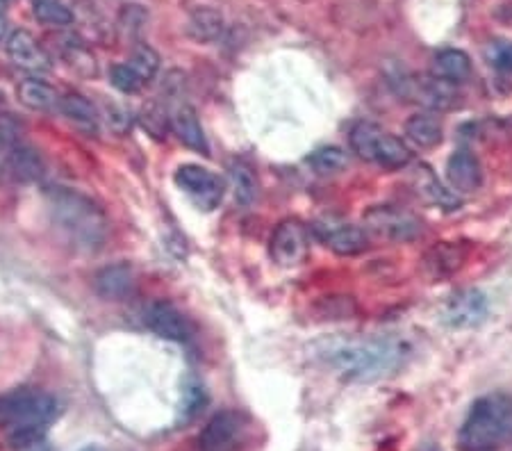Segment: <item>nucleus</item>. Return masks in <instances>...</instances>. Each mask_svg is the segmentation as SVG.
<instances>
[{"label":"nucleus","mask_w":512,"mask_h":451,"mask_svg":"<svg viewBox=\"0 0 512 451\" xmlns=\"http://www.w3.org/2000/svg\"><path fill=\"white\" fill-rule=\"evenodd\" d=\"M312 354L351 381H378L390 376L403 360V344L392 338L335 335L312 344Z\"/></svg>","instance_id":"f257e3e1"},{"label":"nucleus","mask_w":512,"mask_h":451,"mask_svg":"<svg viewBox=\"0 0 512 451\" xmlns=\"http://www.w3.org/2000/svg\"><path fill=\"white\" fill-rule=\"evenodd\" d=\"M512 440V397L492 392L476 399L458 431V451H497Z\"/></svg>","instance_id":"f03ea898"},{"label":"nucleus","mask_w":512,"mask_h":451,"mask_svg":"<svg viewBox=\"0 0 512 451\" xmlns=\"http://www.w3.org/2000/svg\"><path fill=\"white\" fill-rule=\"evenodd\" d=\"M57 415V401L44 392H19L0 399V426L14 449L26 451L44 442L46 426Z\"/></svg>","instance_id":"7ed1b4c3"},{"label":"nucleus","mask_w":512,"mask_h":451,"mask_svg":"<svg viewBox=\"0 0 512 451\" xmlns=\"http://www.w3.org/2000/svg\"><path fill=\"white\" fill-rule=\"evenodd\" d=\"M48 203H51L57 224L69 233L71 240L85 244L89 249L103 242L107 228L105 217L87 196L66 190V187H53L48 192Z\"/></svg>","instance_id":"20e7f679"},{"label":"nucleus","mask_w":512,"mask_h":451,"mask_svg":"<svg viewBox=\"0 0 512 451\" xmlns=\"http://www.w3.org/2000/svg\"><path fill=\"white\" fill-rule=\"evenodd\" d=\"M349 142L358 158L387 171L406 169L412 162V151L408 149V144L401 142V139L394 137L392 133H387L385 128L378 126V123H355L351 128Z\"/></svg>","instance_id":"39448f33"},{"label":"nucleus","mask_w":512,"mask_h":451,"mask_svg":"<svg viewBox=\"0 0 512 451\" xmlns=\"http://www.w3.org/2000/svg\"><path fill=\"white\" fill-rule=\"evenodd\" d=\"M365 231L390 242H410L421 235V221L394 205H376L367 210Z\"/></svg>","instance_id":"423d86ee"},{"label":"nucleus","mask_w":512,"mask_h":451,"mask_svg":"<svg viewBox=\"0 0 512 451\" xmlns=\"http://www.w3.org/2000/svg\"><path fill=\"white\" fill-rule=\"evenodd\" d=\"M176 185L192 199L198 208L214 210L226 194V183L214 171L201 164H183L176 169Z\"/></svg>","instance_id":"0eeeda50"},{"label":"nucleus","mask_w":512,"mask_h":451,"mask_svg":"<svg viewBox=\"0 0 512 451\" xmlns=\"http://www.w3.org/2000/svg\"><path fill=\"white\" fill-rule=\"evenodd\" d=\"M310 251V231L299 219H285L276 226L269 242L271 260L280 267L301 265Z\"/></svg>","instance_id":"6e6552de"},{"label":"nucleus","mask_w":512,"mask_h":451,"mask_svg":"<svg viewBox=\"0 0 512 451\" xmlns=\"http://www.w3.org/2000/svg\"><path fill=\"white\" fill-rule=\"evenodd\" d=\"M487 313H490V301H487L485 294L476 287H465V290L451 294L444 303L442 319L449 328L465 331V328L481 326Z\"/></svg>","instance_id":"1a4fd4ad"},{"label":"nucleus","mask_w":512,"mask_h":451,"mask_svg":"<svg viewBox=\"0 0 512 451\" xmlns=\"http://www.w3.org/2000/svg\"><path fill=\"white\" fill-rule=\"evenodd\" d=\"M244 438V420L235 410H221L212 415L203 431L198 433L201 451H235Z\"/></svg>","instance_id":"9d476101"},{"label":"nucleus","mask_w":512,"mask_h":451,"mask_svg":"<svg viewBox=\"0 0 512 451\" xmlns=\"http://www.w3.org/2000/svg\"><path fill=\"white\" fill-rule=\"evenodd\" d=\"M144 324L148 331H153L158 338L173 342H187L194 335V328L189 324V319L167 301H153L151 306L144 310Z\"/></svg>","instance_id":"9b49d317"},{"label":"nucleus","mask_w":512,"mask_h":451,"mask_svg":"<svg viewBox=\"0 0 512 451\" xmlns=\"http://www.w3.org/2000/svg\"><path fill=\"white\" fill-rule=\"evenodd\" d=\"M469 258V249L460 242H440L431 246L421 258V272L428 281H447L456 276Z\"/></svg>","instance_id":"f8f14e48"},{"label":"nucleus","mask_w":512,"mask_h":451,"mask_svg":"<svg viewBox=\"0 0 512 451\" xmlns=\"http://www.w3.org/2000/svg\"><path fill=\"white\" fill-rule=\"evenodd\" d=\"M7 55L19 69L41 73L51 69V57L28 30H16L7 39Z\"/></svg>","instance_id":"ddd939ff"},{"label":"nucleus","mask_w":512,"mask_h":451,"mask_svg":"<svg viewBox=\"0 0 512 451\" xmlns=\"http://www.w3.org/2000/svg\"><path fill=\"white\" fill-rule=\"evenodd\" d=\"M447 180L451 192L472 194L481 190L483 185V167L481 160L469 151H456L447 160Z\"/></svg>","instance_id":"4468645a"},{"label":"nucleus","mask_w":512,"mask_h":451,"mask_svg":"<svg viewBox=\"0 0 512 451\" xmlns=\"http://www.w3.org/2000/svg\"><path fill=\"white\" fill-rule=\"evenodd\" d=\"M406 94L410 101L424 105L428 110H449L458 103V96L453 92V85L449 82H442L440 78H419V80H408Z\"/></svg>","instance_id":"2eb2a0df"},{"label":"nucleus","mask_w":512,"mask_h":451,"mask_svg":"<svg viewBox=\"0 0 512 451\" xmlns=\"http://www.w3.org/2000/svg\"><path fill=\"white\" fill-rule=\"evenodd\" d=\"M321 240L326 242L330 251L337 256H358V253L369 249V235L365 228L351 224H328L317 226Z\"/></svg>","instance_id":"dca6fc26"},{"label":"nucleus","mask_w":512,"mask_h":451,"mask_svg":"<svg viewBox=\"0 0 512 451\" xmlns=\"http://www.w3.org/2000/svg\"><path fill=\"white\" fill-rule=\"evenodd\" d=\"M171 130L176 133L180 142L187 146V149L203 153V155L210 153L208 139H205L203 126H201V121H198V114L192 105H178V108L173 110Z\"/></svg>","instance_id":"f3484780"},{"label":"nucleus","mask_w":512,"mask_h":451,"mask_svg":"<svg viewBox=\"0 0 512 451\" xmlns=\"http://www.w3.org/2000/svg\"><path fill=\"white\" fill-rule=\"evenodd\" d=\"M94 287L103 299L117 301L132 292V287H135V274H132V269L128 265H123V262L103 267L101 272L94 276Z\"/></svg>","instance_id":"a211bd4d"},{"label":"nucleus","mask_w":512,"mask_h":451,"mask_svg":"<svg viewBox=\"0 0 512 451\" xmlns=\"http://www.w3.org/2000/svg\"><path fill=\"white\" fill-rule=\"evenodd\" d=\"M433 76L440 78L442 82H449V85H460V82H465L472 76V60H469L465 51L444 48L433 60Z\"/></svg>","instance_id":"6ab92c4d"},{"label":"nucleus","mask_w":512,"mask_h":451,"mask_svg":"<svg viewBox=\"0 0 512 451\" xmlns=\"http://www.w3.org/2000/svg\"><path fill=\"white\" fill-rule=\"evenodd\" d=\"M5 164L10 167L14 178L23 180V183H35V180H41L46 174V164L41 160V155L26 144H16L10 155H7Z\"/></svg>","instance_id":"aec40b11"},{"label":"nucleus","mask_w":512,"mask_h":451,"mask_svg":"<svg viewBox=\"0 0 512 451\" xmlns=\"http://www.w3.org/2000/svg\"><path fill=\"white\" fill-rule=\"evenodd\" d=\"M19 101L26 105L28 110L35 112H51L60 108V94L55 92V87L37 78H28L21 82Z\"/></svg>","instance_id":"412c9836"},{"label":"nucleus","mask_w":512,"mask_h":451,"mask_svg":"<svg viewBox=\"0 0 512 451\" xmlns=\"http://www.w3.org/2000/svg\"><path fill=\"white\" fill-rule=\"evenodd\" d=\"M406 135L419 149H435L442 144L444 128L433 114H415L406 121Z\"/></svg>","instance_id":"4be33fe9"},{"label":"nucleus","mask_w":512,"mask_h":451,"mask_svg":"<svg viewBox=\"0 0 512 451\" xmlns=\"http://www.w3.org/2000/svg\"><path fill=\"white\" fill-rule=\"evenodd\" d=\"M60 110L66 119L76 123L80 128H96L98 123V112L92 103L87 101L85 96H78V94H69L60 98Z\"/></svg>","instance_id":"5701e85b"},{"label":"nucleus","mask_w":512,"mask_h":451,"mask_svg":"<svg viewBox=\"0 0 512 451\" xmlns=\"http://www.w3.org/2000/svg\"><path fill=\"white\" fill-rule=\"evenodd\" d=\"M32 14L44 26L64 28L73 23V12L66 7L64 0H32Z\"/></svg>","instance_id":"b1692460"},{"label":"nucleus","mask_w":512,"mask_h":451,"mask_svg":"<svg viewBox=\"0 0 512 451\" xmlns=\"http://www.w3.org/2000/svg\"><path fill=\"white\" fill-rule=\"evenodd\" d=\"M419 187H421V192H424L433 203L440 205V208L458 210L460 199L456 196V192L447 190V187H444L428 169L419 171Z\"/></svg>","instance_id":"393cba45"},{"label":"nucleus","mask_w":512,"mask_h":451,"mask_svg":"<svg viewBox=\"0 0 512 451\" xmlns=\"http://www.w3.org/2000/svg\"><path fill=\"white\" fill-rule=\"evenodd\" d=\"M128 67L137 73V78L148 85L155 76H158L160 71V55L153 51L148 44H139L135 51H132L130 60L126 62Z\"/></svg>","instance_id":"a878e982"},{"label":"nucleus","mask_w":512,"mask_h":451,"mask_svg":"<svg viewBox=\"0 0 512 451\" xmlns=\"http://www.w3.org/2000/svg\"><path fill=\"white\" fill-rule=\"evenodd\" d=\"M308 164L317 171V174L328 176V174H340V171H344L346 164H349V158H346V153L340 149V146H324V149H317L310 155Z\"/></svg>","instance_id":"bb28decb"},{"label":"nucleus","mask_w":512,"mask_h":451,"mask_svg":"<svg viewBox=\"0 0 512 451\" xmlns=\"http://www.w3.org/2000/svg\"><path fill=\"white\" fill-rule=\"evenodd\" d=\"M230 178H233L235 199L242 205H251L258 196V180H255L253 171L244 162H235L230 167Z\"/></svg>","instance_id":"cd10ccee"},{"label":"nucleus","mask_w":512,"mask_h":451,"mask_svg":"<svg viewBox=\"0 0 512 451\" xmlns=\"http://www.w3.org/2000/svg\"><path fill=\"white\" fill-rule=\"evenodd\" d=\"M189 32L201 41L214 39L221 32V14L214 10H198L189 23Z\"/></svg>","instance_id":"c85d7f7f"},{"label":"nucleus","mask_w":512,"mask_h":451,"mask_svg":"<svg viewBox=\"0 0 512 451\" xmlns=\"http://www.w3.org/2000/svg\"><path fill=\"white\" fill-rule=\"evenodd\" d=\"M112 85L117 87L121 94H137L139 89L146 87L144 82L137 78V73L128 67V64H117V67L112 69Z\"/></svg>","instance_id":"c756f323"},{"label":"nucleus","mask_w":512,"mask_h":451,"mask_svg":"<svg viewBox=\"0 0 512 451\" xmlns=\"http://www.w3.org/2000/svg\"><path fill=\"white\" fill-rule=\"evenodd\" d=\"M16 144H21V123L12 114H0V151L10 153Z\"/></svg>","instance_id":"7c9ffc66"},{"label":"nucleus","mask_w":512,"mask_h":451,"mask_svg":"<svg viewBox=\"0 0 512 451\" xmlns=\"http://www.w3.org/2000/svg\"><path fill=\"white\" fill-rule=\"evenodd\" d=\"M492 67L503 73H512V41H497L490 48Z\"/></svg>","instance_id":"2f4dec72"},{"label":"nucleus","mask_w":512,"mask_h":451,"mask_svg":"<svg viewBox=\"0 0 512 451\" xmlns=\"http://www.w3.org/2000/svg\"><path fill=\"white\" fill-rule=\"evenodd\" d=\"M107 123H110V128L117 130V133H126V130H130L132 117L128 110L119 108V105H112V108L107 110Z\"/></svg>","instance_id":"473e14b6"},{"label":"nucleus","mask_w":512,"mask_h":451,"mask_svg":"<svg viewBox=\"0 0 512 451\" xmlns=\"http://www.w3.org/2000/svg\"><path fill=\"white\" fill-rule=\"evenodd\" d=\"M5 30H7V19H5V14L0 12V39L5 37Z\"/></svg>","instance_id":"72a5a7b5"},{"label":"nucleus","mask_w":512,"mask_h":451,"mask_svg":"<svg viewBox=\"0 0 512 451\" xmlns=\"http://www.w3.org/2000/svg\"><path fill=\"white\" fill-rule=\"evenodd\" d=\"M7 155H10V153L0 151V174H3V167H5V162H7Z\"/></svg>","instance_id":"f704fd0d"},{"label":"nucleus","mask_w":512,"mask_h":451,"mask_svg":"<svg viewBox=\"0 0 512 451\" xmlns=\"http://www.w3.org/2000/svg\"><path fill=\"white\" fill-rule=\"evenodd\" d=\"M82 451H98L96 447H87V449H82Z\"/></svg>","instance_id":"c9c22d12"},{"label":"nucleus","mask_w":512,"mask_h":451,"mask_svg":"<svg viewBox=\"0 0 512 451\" xmlns=\"http://www.w3.org/2000/svg\"><path fill=\"white\" fill-rule=\"evenodd\" d=\"M0 103H3V92H0Z\"/></svg>","instance_id":"e433bc0d"},{"label":"nucleus","mask_w":512,"mask_h":451,"mask_svg":"<svg viewBox=\"0 0 512 451\" xmlns=\"http://www.w3.org/2000/svg\"><path fill=\"white\" fill-rule=\"evenodd\" d=\"M0 3H7V0H0Z\"/></svg>","instance_id":"4c0bfd02"}]
</instances>
